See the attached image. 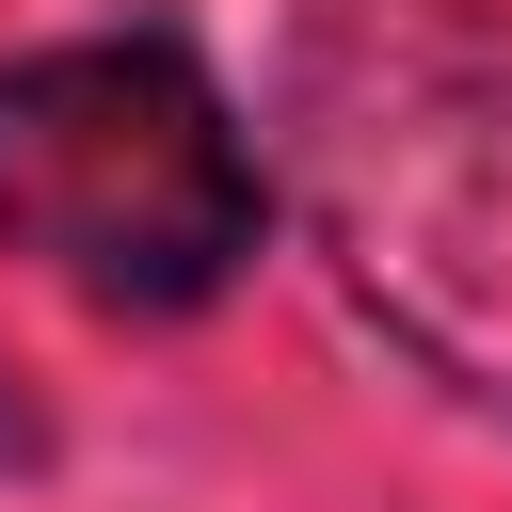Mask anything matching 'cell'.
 Returning a JSON list of instances; mask_svg holds the SVG:
<instances>
[{"label":"cell","mask_w":512,"mask_h":512,"mask_svg":"<svg viewBox=\"0 0 512 512\" xmlns=\"http://www.w3.org/2000/svg\"><path fill=\"white\" fill-rule=\"evenodd\" d=\"M0 240L128 320L208 304L256 256V160H240V112L208 96V64L160 32L0 64Z\"/></svg>","instance_id":"2"},{"label":"cell","mask_w":512,"mask_h":512,"mask_svg":"<svg viewBox=\"0 0 512 512\" xmlns=\"http://www.w3.org/2000/svg\"><path fill=\"white\" fill-rule=\"evenodd\" d=\"M288 192L336 288L512 416V48L448 0H336L288 64Z\"/></svg>","instance_id":"1"},{"label":"cell","mask_w":512,"mask_h":512,"mask_svg":"<svg viewBox=\"0 0 512 512\" xmlns=\"http://www.w3.org/2000/svg\"><path fill=\"white\" fill-rule=\"evenodd\" d=\"M0 464H32V416H16V400H0Z\"/></svg>","instance_id":"3"}]
</instances>
